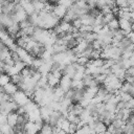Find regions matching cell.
<instances>
[{
	"label": "cell",
	"instance_id": "cell-14",
	"mask_svg": "<svg viewBox=\"0 0 134 134\" xmlns=\"http://www.w3.org/2000/svg\"><path fill=\"white\" fill-rule=\"evenodd\" d=\"M70 125H71V122L66 118L65 120H64V122L62 124V126H61V129L63 130V131H65L67 134H69V129H70Z\"/></svg>",
	"mask_w": 134,
	"mask_h": 134
},
{
	"label": "cell",
	"instance_id": "cell-13",
	"mask_svg": "<svg viewBox=\"0 0 134 134\" xmlns=\"http://www.w3.org/2000/svg\"><path fill=\"white\" fill-rule=\"evenodd\" d=\"M90 62L92 63V65H94L95 67H103L105 64H106V61L103 60V59H96V60H90Z\"/></svg>",
	"mask_w": 134,
	"mask_h": 134
},
{
	"label": "cell",
	"instance_id": "cell-8",
	"mask_svg": "<svg viewBox=\"0 0 134 134\" xmlns=\"http://www.w3.org/2000/svg\"><path fill=\"white\" fill-rule=\"evenodd\" d=\"M32 4H34V7H35V10L37 14L41 13L42 10L45 9V4L46 2L45 1H32Z\"/></svg>",
	"mask_w": 134,
	"mask_h": 134
},
{
	"label": "cell",
	"instance_id": "cell-19",
	"mask_svg": "<svg viewBox=\"0 0 134 134\" xmlns=\"http://www.w3.org/2000/svg\"><path fill=\"white\" fill-rule=\"evenodd\" d=\"M7 124V115L6 114H1V125Z\"/></svg>",
	"mask_w": 134,
	"mask_h": 134
},
{
	"label": "cell",
	"instance_id": "cell-17",
	"mask_svg": "<svg viewBox=\"0 0 134 134\" xmlns=\"http://www.w3.org/2000/svg\"><path fill=\"white\" fill-rule=\"evenodd\" d=\"M89 61H90V59H88V58H86V57H82V58H79V59H77L76 63H77L79 65H81V66H85V67H86V65L89 63Z\"/></svg>",
	"mask_w": 134,
	"mask_h": 134
},
{
	"label": "cell",
	"instance_id": "cell-15",
	"mask_svg": "<svg viewBox=\"0 0 134 134\" xmlns=\"http://www.w3.org/2000/svg\"><path fill=\"white\" fill-rule=\"evenodd\" d=\"M59 5H62V6H64V7H66L67 9H69L73 4H74V2L73 1H70V0H66V1H59V2H57Z\"/></svg>",
	"mask_w": 134,
	"mask_h": 134
},
{
	"label": "cell",
	"instance_id": "cell-3",
	"mask_svg": "<svg viewBox=\"0 0 134 134\" xmlns=\"http://www.w3.org/2000/svg\"><path fill=\"white\" fill-rule=\"evenodd\" d=\"M71 84H72V79H70L69 76H67V75H63L62 76V79L60 80V87L65 91V92H67V91H69L70 89H71Z\"/></svg>",
	"mask_w": 134,
	"mask_h": 134
},
{
	"label": "cell",
	"instance_id": "cell-20",
	"mask_svg": "<svg viewBox=\"0 0 134 134\" xmlns=\"http://www.w3.org/2000/svg\"><path fill=\"white\" fill-rule=\"evenodd\" d=\"M127 74H128V75H132V76H134V67L129 68V69L127 70Z\"/></svg>",
	"mask_w": 134,
	"mask_h": 134
},
{
	"label": "cell",
	"instance_id": "cell-12",
	"mask_svg": "<svg viewBox=\"0 0 134 134\" xmlns=\"http://www.w3.org/2000/svg\"><path fill=\"white\" fill-rule=\"evenodd\" d=\"M108 27L110 28V30H117V29H119V21H118V19H113L111 22H109L108 23Z\"/></svg>",
	"mask_w": 134,
	"mask_h": 134
},
{
	"label": "cell",
	"instance_id": "cell-11",
	"mask_svg": "<svg viewBox=\"0 0 134 134\" xmlns=\"http://www.w3.org/2000/svg\"><path fill=\"white\" fill-rule=\"evenodd\" d=\"M107 129H108V126H106L103 121H97V122H96V127H95V132H96V134L105 133V132H107Z\"/></svg>",
	"mask_w": 134,
	"mask_h": 134
},
{
	"label": "cell",
	"instance_id": "cell-7",
	"mask_svg": "<svg viewBox=\"0 0 134 134\" xmlns=\"http://www.w3.org/2000/svg\"><path fill=\"white\" fill-rule=\"evenodd\" d=\"M47 79H48V85L50 86V87H52V88H55L57 86H59L60 85V80L59 79H57L51 72L47 75Z\"/></svg>",
	"mask_w": 134,
	"mask_h": 134
},
{
	"label": "cell",
	"instance_id": "cell-23",
	"mask_svg": "<svg viewBox=\"0 0 134 134\" xmlns=\"http://www.w3.org/2000/svg\"><path fill=\"white\" fill-rule=\"evenodd\" d=\"M133 97H134V95H133Z\"/></svg>",
	"mask_w": 134,
	"mask_h": 134
},
{
	"label": "cell",
	"instance_id": "cell-22",
	"mask_svg": "<svg viewBox=\"0 0 134 134\" xmlns=\"http://www.w3.org/2000/svg\"><path fill=\"white\" fill-rule=\"evenodd\" d=\"M99 134H107V132H105V133H99Z\"/></svg>",
	"mask_w": 134,
	"mask_h": 134
},
{
	"label": "cell",
	"instance_id": "cell-9",
	"mask_svg": "<svg viewBox=\"0 0 134 134\" xmlns=\"http://www.w3.org/2000/svg\"><path fill=\"white\" fill-rule=\"evenodd\" d=\"M44 63H45V61H44L42 58H35L30 67H31V68H34V69H36V70H39V69L43 66V64H44Z\"/></svg>",
	"mask_w": 134,
	"mask_h": 134
},
{
	"label": "cell",
	"instance_id": "cell-21",
	"mask_svg": "<svg viewBox=\"0 0 134 134\" xmlns=\"http://www.w3.org/2000/svg\"><path fill=\"white\" fill-rule=\"evenodd\" d=\"M131 22H132V23L134 22V12L131 13Z\"/></svg>",
	"mask_w": 134,
	"mask_h": 134
},
{
	"label": "cell",
	"instance_id": "cell-6",
	"mask_svg": "<svg viewBox=\"0 0 134 134\" xmlns=\"http://www.w3.org/2000/svg\"><path fill=\"white\" fill-rule=\"evenodd\" d=\"M18 117H19V114L17 112H12L7 115V124L13 129L18 125Z\"/></svg>",
	"mask_w": 134,
	"mask_h": 134
},
{
	"label": "cell",
	"instance_id": "cell-16",
	"mask_svg": "<svg viewBox=\"0 0 134 134\" xmlns=\"http://www.w3.org/2000/svg\"><path fill=\"white\" fill-rule=\"evenodd\" d=\"M120 97H121V102H125V103H128L133 98V96L130 93H125V92L120 93Z\"/></svg>",
	"mask_w": 134,
	"mask_h": 134
},
{
	"label": "cell",
	"instance_id": "cell-5",
	"mask_svg": "<svg viewBox=\"0 0 134 134\" xmlns=\"http://www.w3.org/2000/svg\"><path fill=\"white\" fill-rule=\"evenodd\" d=\"M67 10H68V9H67L66 7H64V6L59 5L58 3H55L54 8H53V14H54L59 19H63V18L66 16Z\"/></svg>",
	"mask_w": 134,
	"mask_h": 134
},
{
	"label": "cell",
	"instance_id": "cell-18",
	"mask_svg": "<svg viewBox=\"0 0 134 134\" xmlns=\"http://www.w3.org/2000/svg\"><path fill=\"white\" fill-rule=\"evenodd\" d=\"M72 26L73 27H75L76 29H79L80 30V28L83 26V24H82V21H81V19L79 18V19H76V20H74L73 22H72Z\"/></svg>",
	"mask_w": 134,
	"mask_h": 134
},
{
	"label": "cell",
	"instance_id": "cell-10",
	"mask_svg": "<svg viewBox=\"0 0 134 134\" xmlns=\"http://www.w3.org/2000/svg\"><path fill=\"white\" fill-rule=\"evenodd\" d=\"M10 82H12V76L10 75H8L6 73H2L1 74V76H0V85H1V87L6 86Z\"/></svg>",
	"mask_w": 134,
	"mask_h": 134
},
{
	"label": "cell",
	"instance_id": "cell-1",
	"mask_svg": "<svg viewBox=\"0 0 134 134\" xmlns=\"http://www.w3.org/2000/svg\"><path fill=\"white\" fill-rule=\"evenodd\" d=\"M12 100H14L15 103H17L19 107H24V106H26L31 99L26 95L25 92L19 90L17 93H15V94L12 96Z\"/></svg>",
	"mask_w": 134,
	"mask_h": 134
},
{
	"label": "cell",
	"instance_id": "cell-4",
	"mask_svg": "<svg viewBox=\"0 0 134 134\" xmlns=\"http://www.w3.org/2000/svg\"><path fill=\"white\" fill-rule=\"evenodd\" d=\"M20 4L23 6V8H24V10L26 12V14L28 15V17L36 13L35 7H34V4H32V1H29V0L20 1Z\"/></svg>",
	"mask_w": 134,
	"mask_h": 134
},
{
	"label": "cell",
	"instance_id": "cell-2",
	"mask_svg": "<svg viewBox=\"0 0 134 134\" xmlns=\"http://www.w3.org/2000/svg\"><path fill=\"white\" fill-rule=\"evenodd\" d=\"M19 91V87H18V85H16V84H14V83H8L6 86H4V87H1V92H4V93H6V94H8V95H10V96H13L15 93H17Z\"/></svg>",
	"mask_w": 134,
	"mask_h": 134
}]
</instances>
